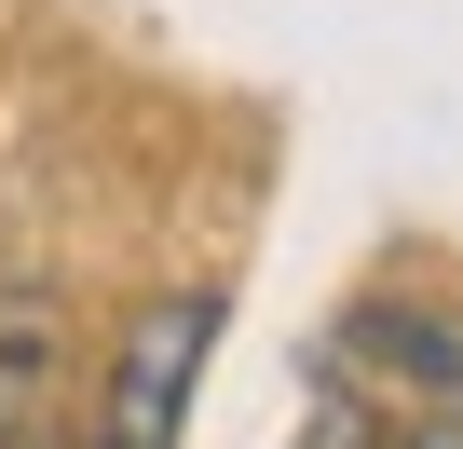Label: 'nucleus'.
<instances>
[{"mask_svg": "<svg viewBox=\"0 0 463 449\" xmlns=\"http://www.w3.org/2000/svg\"><path fill=\"white\" fill-rule=\"evenodd\" d=\"M218 327H232V300H218V286H164V300L123 327L109 381H96V449H177V435H191V395H204Z\"/></svg>", "mask_w": 463, "mask_h": 449, "instance_id": "1", "label": "nucleus"}, {"mask_svg": "<svg viewBox=\"0 0 463 449\" xmlns=\"http://www.w3.org/2000/svg\"><path fill=\"white\" fill-rule=\"evenodd\" d=\"M55 395H69V313L55 300H0V449H42L55 435Z\"/></svg>", "mask_w": 463, "mask_h": 449, "instance_id": "2", "label": "nucleus"}, {"mask_svg": "<svg viewBox=\"0 0 463 449\" xmlns=\"http://www.w3.org/2000/svg\"><path fill=\"white\" fill-rule=\"evenodd\" d=\"M341 341H354V368H382V381L463 395V327H449V313H395V300H382V313H354Z\"/></svg>", "mask_w": 463, "mask_h": 449, "instance_id": "3", "label": "nucleus"}, {"mask_svg": "<svg viewBox=\"0 0 463 449\" xmlns=\"http://www.w3.org/2000/svg\"><path fill=\"white\" fill-rule=\"evenodd\" d=\"M287 449H354V408H341V395H327V408H314V422H300V435H287Z\"/></svg>", "mask_w": 463, "mask_h": 449, "instance_id": "4", "label": "nucleus"}, {"mask_svg": "<svg viewBox=\"0 0 463 449\" xmlns=\"http://www.w3.org/2000/svg\"><path fill=\"white\" fill-rule=\"evenodd\" d=\"M395 449H463V435H449V422H422V435H395Z\"/></svg>", "mask_w": 463, "mask_h": 449, "instance_id": "5", "label": "nucleus"}]
</instances>
